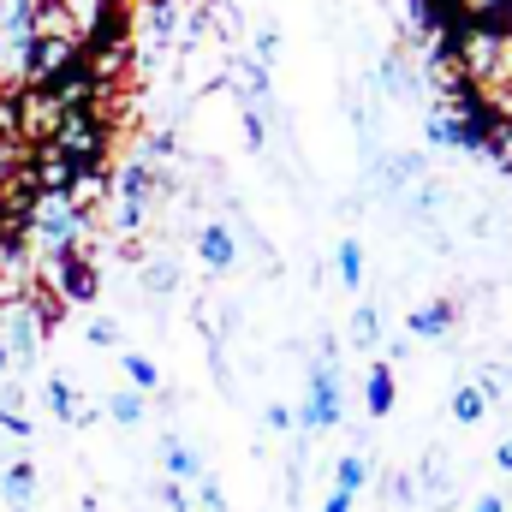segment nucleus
<instances>
[{
	"mask_svg": "<svg viewBox=\"0 0 512 512\" xmlns=\"http://www.w3.org/2000/svg\"><path fill=\"white\" fill-rule=\"evenodd\" d=\"M340 417H346V387H340V352H334V334H328L322 352L310 358V387H304V405L292 411V429L322 435V429H340Z\"/></svg>",
	"mask_w": 512,
	"mask_h": 512,
	"instance_id": "f257e3e1",
	"label": "nucleus"
},
{
	"mask_svg": "<svg viewBox=\"0 0 512 512\" xmlns=\"http://www.w3.org/2000/svg\"><path fill=\"white\" fill-rule=\"evenodd\" d=\"M108 191H114V215H108V227L131 239L143 221H149V203H155V191H161V173L149 167V161H126L120 173H108Z\"/></svg>",
	"mask_w": 512,
	"mask_h": 512,
	"instance_id": "f03ea898",
	"label": "nucleus"
},
{
	"mask_svg": "<svg viewBox=\"0 0 512 512\" xmlns=\"http://www.w3.org/2000/svg\"><path fill=\"white\" fill-rule=\"evenodd\" d=\"M84 227H90V209H84V203H66V197H36L30 245H36L42 256L84 251Z\"/></svg>",
	"mask_w": 512,
	"mask_h": 512,
	"instance_id": "7ed1b4c3",
	"label": "nucleus"
},
{
	"mask_svg": "<svg viewBox=\"0 0 512 512\" xmlns=\"http://www.w3.org/2000/svg\"><path fill=\"white\" fill-rule=\"evenodd\" d=\"M42 286H48L60 304H96V292H102V268H96V256H84V251L42 256Z\"/></svg>",
	"mask_w": 512,
	"mask_h": 512,
	"instance_id": "20e7f679",
	"label": "nucleus"
},
{
	"mask_svg": "<svg viewBox=\"0 0 512 512\" xmlns=\"http://www.w3.org/2000/svg\"><path fill=\"white\" fill-rule=\"evenodd\" d=\"M42 322H36V310H30V298H6V310H0V346H6V358H12V370L24 376L36 358H42Z\"/></svg>",
	"mask_w": 512,
	"mask_h": 512,
	"instance_id": "39448f33",
	"label": "nucleus"
},
{
	"mask_svg": "<svg viewBox=\"0 0 512 512\" xmlns=\"http://www.w3.org/2000/svg\"><path fill=\"white\" fill-rule=\"evenodd\" d=\"M72 48H78L72 36H30V42L18 48V78H24V84H42L54 66L72 60Z\"/></svg>",
	"mask_w": 512,
	"mask_h": 512,
	"instance_id": "423d86ee",
	"label": "nucleus"
},
{
	"mask_svg": "<svg viewBox=\"0 0 512 512\" xmlns=\"http://www.w3.org/2000/svg\"><path fill=\"white\" fill-rule=\"evenodd\" d=\"M453 322H459V304H453V298H429V304H417V310L405 316V334H411V340H441Z\"/></svg>",
	"mask_w": 512,
	"mask_h": 512,
	"instance_id": "0eeeda50",
	"label": "nucleus"
},
{
	"mask_svg": "<svg viewBox=\"0 0 512 512\" xmlns=\"http://www.w3.org/2000/svg\"><path fill=\"white\" fill-rule=\"evenodd\" d=\"M197 262H203L209 274H227V268L239 262V239H233V227H221V221H209V227L197 233Z\"/></svg>",
	"mask_w": 512,
	"mask_h": 512,
	"instance_id": "6e6552de",
	"label": "nucleus"
},
{
	"mask_svg": "<svg viewBox=\"0 0 512 512\" xmlns=\"http://www.w3.org/2000/svg\"><path fill=\"white\" fill-rule=\"evenodd\" d=\"M137 18H143L149 48H167V42L179 36V24H185V6H179V0H149V6H137Z\"/></svg>",
	"mask_w": 512,
	"mask_h": 512,
	"instance_id": "1a4fd4ad",
	"label": "nucleus"
},
{
	"mask_svg": "<svg viewBox=\"0 0 512 512\" xmlns=\"http://www.w3.org/2000/svg\"><path fill=\"white\" fill-rule=\"evenodd\" d=\"M0 501H6L12 512L36 507V465H30V459H12V465L0 471Z\"/></svg>",
	"mask_w": 512,
	"mask_h": 512,
	"instance_id": "9d476101",
	"label": "nucleus"
},
{
	"mask_svg": "<svg viewBox=\"0 0 512 512\" xmlns=\"http://www.w3.org/2000/svg\"><path fill=\"white\" fill-rule=\"evenodd\" d=\"M161 465H167V483H197V477L209 471V465H203V453H197V447H185L179 435H167V441H161Z\"/></svg>",
	"mask_w": 512,
	"mask_h": 512,
	"instance_id": "9b49d317",
	"label": "nucleus"
},
{
	"mask_svg": "<svg viewBox=\"0 0 512 512\" xmlns=\"http://www.w3.org/2000/svg\"><path fill=\"white\" fill-rule=\"evenodd\" d=\"M364 405H370V417H393V405H399V382H393V364H370V376H364Z\"/></svg>",
	"mask_w": 512,
	"mask_h": 512,
	"instance_id": "f8f14e48",
	"label": "nucleus"
},
{
	"mask_svg": "<svg viewBox=\"0 0 512 512\" xmlns=\"http://www.w3.org/2000/svg\"><path fill=\"white\" fill-rule=\"evenodd\" d=\"M370 489V459L364 453H340V465H334V495H364Z\"/></svg>",
	"mask_w": 512,
	"mask_h": 512,
	"instance_id": "ddd939ff",
	"label": "nucleus"
},
{
	"mask_svg": "<svg viewBox=\"0 0 512 512\" xmlns=\"http://www.w3.org/2000/svg\"><path fill=\"white\" fill-rule=\"evenodd\" d=\"M423 137H429L435 149H459V114H453L447 102H435V108L423 114Z\"/></svg>",
	"mask_w": 512,
	"mask_h": 512,
	"instance_id": "4468645a",
	"label": "nucleus"
},
{
	"mask_svg": "<svg viewBox=\"0 0 512 512\" xmlns=\"http://www.w3.org/2000/svg\"><path fill=\"white\" fill-rule=\"evenodd\" d=\"M42 393H48V411H54L60 423H78V417H84V405H78V387H72V376H48V387H42Z\"/></svg>",
	"mask_w": 512,
	"mask_h": 512,
	"instance_id": "2eb2a0df",
	"label": "nucleus"
},
{
	"mask_svg": "<svg viewBox=\"0 0 512 512\" xmlns=\"http://www.w3.org/2000/svg\"><path fill=\"white\" fill-rule=\"evenodd\" d=\"M334 274H340L346 292L364 286V245H358V239H340V245H334Z\"/></svg>",
	"mask_w": 512,
	"mask_h": 512,
	"instance_id": "dca6fc26",
	"label": "nucleus"
},
{
	"mask_svg": "<svg viewBox=\"0 0 512 512\" xmlns=\"http://www.w3.org/2000/svg\"><path fill=\"white\" fill-rule=\"evenodd\" d=\"M120 370H126L131 393H143V399H149V393L161 387V370H155V364H149L143 352H120Z\"/></svg>",
	"mask_w": 512,
	"mask_h": 512,
	"instance_id": "f3484780",
	"label": "nucleus"
},
{
	"mask_svg": "<svg viewBox=\"0 0 512 512\" xmlns=\"http://www.w3.org/2000/svg\"><path fill=\"white\" fill-rule=\"evenodd\" d=\"M352 340H358L364 352L382 346V310H376V304H352Z\"/></svg>",
	"mask_w": 512,
	"mask_h": 512,
	"instance_id": "a211bd4d",
	"label": "nucleus"
},
{
	"mask_svg": "<svg viewBox=\"0 0 512 512\" xmlns=\"http://www.w3.org/2000/svg\"><path fill=\"white\" fill-rule=\"evenodd\" d=\"M483 417H489V393L477 382L459 387V393H453V423H483Z\"/></svg>",
	"mask_w": 512,
	"mask_h": 512,
	"instance_id": "6ab92c4d",
	"label": "nucleus"
},
{
	"mask_svg": "<svg viewBox=\"0 0 512 512\" xmlns=\"http://www.w3.org/2000/svg\"><path fill=\"white\" fill-rule=\"evenodd\" d=\"M12 399H24V393L0 387V429H6V435H18V441H30V417H24V405H12Z\"/></svg>",
	"mask_w": 512,
	"mask_h": 512,
	"instance_id": "aec40b11",
	"label": "nucleus"
},
{
	"mask_svg": "<svg viewBox=\"0 0 512 512\" xmlns=\"http://www.w3.org/2000/svg\"><path fill=\"white\" fill-rule=\"evenodd\" d=\"M143 411H149V405H143V393H114V399H108V417H114V423H120V429H131V423H143Z\"/></svg>",
	"mask_w": 512,
	"mask_h": 512,
	"instance_id": "412c9836",
	"label": "nucleus"
},
{
	"mask_svg": "<svg viewBox=\"0 0 512 512\" xmlns=\"http://www.w3.org/2000/svg\"><path fill=\"white\" fill-rule=\"evenodd\" d=\"M191 495H197V507H203V512H227V489H221V477H215V471H203Z\"/></svg>",
	"mask_w": 512,
	"mask_h": 512,
	"instance_id": "4be33fe9",
	"label": "nucleus"
},
{
	"mask_svg": "<svg viewBox=\"0 0 512 512\" xmlns=\"http://www.w3.org/2000/svg\"><path fill=\"white\" fill-rule=\"evenodd\" d=\"M382 90L387 96H411V90H417V78L405 72V60H387L382 66Z\"/></svg>",
	"mask_w": 512,
	"mask_h": 512,
	"instance_id": "5701e85b",
	"label": "nucleus"
},
{
	"mask_svg": "<svg viewBox=\"0 0 512 512\" xmlns=\"http://www.w3.org/2000/svg\"><path fill=\"white\" fill-rule=\"evenodd\" d=\"M143 286H149V292H173V286H179V268H173V262H149V268H143Z\"/></svg>",
	"mask_w": 512,
	"mask_h": 512,
	"instance_id": "b1692460",
	"label": "nucleus"
},
{
	"mask_svg": "<svg viewBox=\"0 0 512 512\" xmlns=\"http://www.w3.org/2000/svg\"><path fill=\"white\" fill-rule=\"evenodd\" d=\"M84 340H90V346H120V322L90 316V322H84Z\"/></svg>",
	"mask_w": 512,
	"mask_h": 512,
	"instance_id": "393cba45",
	"label": "nucleus"
},
{
	"mask_svg": "<svg viewBox=\"0 0 512 512\" xmlns=\"http://www.w3.org/2000/svg\"><path fill=\"white\" fill-rule=\"evenodd\" d=\"M161 501L173 512H191V495H185V483H161Z\"/></svg>",
	"mask_w": 512,
	"mask_h": 512,
	"instance_id": "a878e982",
	"label": "nucleus"
},
{
	"mask_svg": "<svg viewBox=\"0 0 512 512\" xmlns=\"http://www.w3.org/2000/svg\"><path fill=\"white\" fill-rule=\"evenodd\" d=\"M245 137H251V149H262V143H268V126H262V114H245Z\"/></svg>",
	"mask_w": 512,
	"mask_h": 512,
	"instance_id": "bb28decb",
	"label": "nucleus"
},
{
	"mask_svg": "<svg viewBox=\"0 0 512 512\" xmlns=\"http://www.w3.org/2000/svg\"><path fill=\"white\" fill-rule=\"evenodd\" d=\"M262 423H268V429H292V405H268Z\"/></svg>",
	"mask_w": 512,
	"mask_h": 512,
	"instance_id": "cd10ccee",
	"label": "nucleus"
},
{
	"mask_svg": "<svg viewBox=\"0 0 512 512\" xmlns=\"http://www.w3.org/2000/svg\"><path fill=\"white\" fill-rule=\"evenodd\" d=\"M274 48H280V30H274V24H268V30H262V36H256V54H262V60H268V54H274Z\"/></svg>",
	"mask_w": 512,
	"mask_h": 512,
	"instance_id": "c85d7f7f",
	"label": "nucleus"
},
{
	"mask_svg": "<svg viewBox=\"0 0 512 512\" xmlns=\"http://www.w3.org/2000/svg\"><path fill=\"white\" fill-rule=\"evenodd\" d=\"M471 512H512V507L501 501V495H477V501H471Z\"/></svg>",
	"mask_w": 512,
	"mask_h": 512,
	"instance_id": "c756f323",
	"label": "nucleus"
},
{
	"mask_svg": "<svg viewBox=\"0 0 512 512\" xmlns=\"http://www.w3.org/2000/svg\"><path fill=\"white\" fill-rule=\"evenodd\" d=\"M322 512H352V495H328V501H322Z\"/></svg>",
	"mask_w": 512,
	"mask_h": 512,
	"instance_id": "7c9ffc66",
	"label": "nucleus"
},
{
	"mask_svg": "<svg viewBox=\"0 0 512 512\" xmlns=\"http://www.w3.org/2000/svg\"><path fill=\"white\" fill-rule=\"evenodd\" d=\"M495 465H501V471H512V435L501 441V447H495Z\"/></svg>",
	"mask_w": 512,
	"mask_h": 512,
	"instance_id": "2f4dec72",
	"label": "nucleus"
},
{
	"mask_svg": "<svg viewBox=\"0 0 512 512\" xmlns=\"http://www.w3.org/2000/svg\"><path fill=\"white\" fill-rule=\"evenodd\" d=\"M6 376H12V358H6V346H0V387H6Z\"/></svg>",
	"mask_w": 512,
	"mask_h": 512,
	"instance_id": "473e14b6",
	"label": "nucleus"
}]
</instances>
